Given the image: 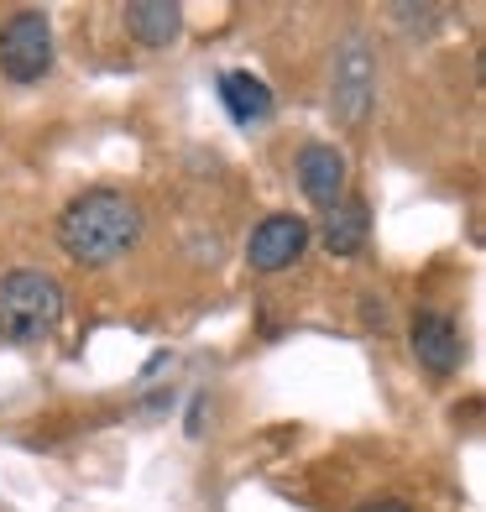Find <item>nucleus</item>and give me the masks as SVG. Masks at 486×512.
Returning <instances> with one entry per match:
<instances>
[{
    "label": "nucleus",
    "instance_id": "1",
    "mask_svg": "<svg viewBox=\"0 0 486 512\" xmlns=\"http://www.w3.org/2000/svg\"><path fill=\"white\" fill-rule=\"evenodd\" d=\"M142 204L121 189H84L58 215V246L79 267H110L142 241Z\"/></svg>",
    "mask_w": 486,
    "mask_h": 512
},
{
    "label": "nucleus",
    "instance_id": "2",
    "mask_svg": "<svg viewBox=\"0 0 486 512\" xmlns=\"http://www.w3.org/2000/svg\"><path fill=\"white\" fill-rule=\"evenodd\" d=\"M63 324V288L42 267L0 272V340L37 345Z\"/></svg>",
    "mask_w": 486,
    "mask_h": 512
},
{
    "label": "nucleus",
    "instance_id": "3",
    "mask_svg": "<svg viewBox=\"0 0 486 512\" xmlns=\"http://www.w3.org/2000/svg\"><path fill=\"white\" fill-rule=\"evenodd\" d=\"M0 68L16 84H37L53 68V27L42 11H16L0 27Z\"/></svg>",
    "mask_w": 486,
    "mask_h": 512
},
{
    "label": "nucleus",
    "instance_id": "4",
    "mask_svg": "<svg viewBox=\"0 0 486 512\" xmlns=\"http://www.w3.org/2000/svg\"><path fill=\"white\" fill-rule=\"evenodd\" d=\"M309 241H314V230L304 215H267L246 241V267L251 272H288L309 251Z\"/></svg>",
    "mask_w": 486,
    "mask_h": 512
},
{
    "label": "nucleus",
    "instance_id": "5",
    "mask_svg": "<svg viewBox=\"0 0 486 512\" xmlns=\"http://www.w3.org/2000/svg\"><path fill=\"white\" fill-rule=\"evenodd\" d=\"M345 183H351V162H345L340 147L330 142H309L304 152H298V189H304L309 204L330 209L345 199Z\"/></svg>",
    "mask_w": 486,
    "mask_h": 512
},
{
    "label": "nucleus",
    "instance_id": "6",
    "mask_svg": "<svg viewBox=\"0 0 486 512\" xmlns=\"http://www.w3.org/2000/svg\"><path fill=\"white\" fill-rule=\"evenodd\" d=\"M413 356H419V366L429 371V377H450V371L460 366V330H455V319L450 314H439V309H424V314H413Z\"/></svg>",
    "mask_w": 486,
    "mask_h": 512
},
{
    "label": "nucleus",
    "instance_id": "7",
    "mask_svg": "<svg viewBox=\"0 0 486 512\" xmlns=\"http://www.w3.org/2000/svg\"><path fill=\"white\" fill-rule=\"evenodd\" d=\"M335 115L345 126H356L366 110H372V53L361 48V42H351V48L340 53L335 63Z\"/></svg>",
    "mask_w": 486,
    "mask_h": 512
},
{
    "label": "nucleus",
    "instance_id": "8",
    "mask_svg": "<svg viewBox=\"0 0 486 512\" xmlns=\"http://www.w3.org/2000/svg\"><path fill=\"white\" fill-rule=\"evenodd\" d=\"M319 241L330 256H356L366 241H372V204L345 194L340 204L324 209V225H319Z\"/></svg>",
    "mask_w": 486,
    "mask_h": 512
},
{
    "label": "nucleus",
    "instance_id": "9",
    "mask_svg": "<svg viewBox=\"0 0 486 512\" xmlns=\"http://www.w3.org/2000/svg\"><path fill=\"white\" fill-rule=\"evenodd\" d=\"M220 100H225L236 126H257L272 115V89L257 74H246V68H225L220 74Z\"/></svg>",
    "mask_w": 486,
    "mask_h": 512
},
{
    "label": "nucleus",
    "instance_id": "10",
    "mask_svg": "<svg viewBox=\"0 0 486 512\" xmlns=\"http://www.w3.org/2000/svg\"><path fill=\"white\" fill-rule=\"evenodd\" d=\"M126 32L142 42V48H173L183 32V11L168 0H131L126 6Z\"/></svg>",
    "mask_w": 486,
    "mask_h": 512
},
{
    "label": "nucleus",
    "instance_id": "11",
    "mask_svg": "<svg viewBox=\"0 0 486 512\" xmlns=\"http://www.w3.org/2000/svg\"><path fill=\"white\" fill-rule=\"evenodd\" d=\"M356 512H413V507L398 502V497H377V502H366V507H356Z\"/></svg>",
    "mask_w": 486,
    "mask_h": 512
}]
</instances>
